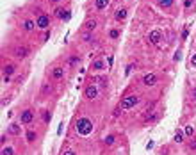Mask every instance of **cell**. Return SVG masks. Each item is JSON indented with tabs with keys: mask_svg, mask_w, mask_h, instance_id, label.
Masks as SVG:
<instances>
[{
	"mask_svg": "<svg viewBox=\"0 0 196 155\" xmlns=\"http://www.w3.org/2000/svg\"><path fill=\"white\" fill-rule=\"evenodd\" d=\"M75 130H77V134H80V136H89L91 130H93V123H91V119H87V118H80L77 123H75Z\"/></svg>",
	"mask_w": 196,
	"mask_h": 155,
	"instance_id": "6da1fadb",
	"label": "cell"
},
{
	"mask_svg": "<svg viewBox=\"0 0 196 155\" xmlns=\"http://www.w3.org/2000/svg\"><path fill=\"white\" fill-rule=\"evenodd\" d=\"M137 104H139V96L137 95H128L119 102V109L121 111L123 109H132V107H136Z\"/></svg>",
	"mask_w": 196,
	"mask_h": 155,
	"instance_id": "7a4b0ae2",
	"label": "cell"
},
{
	"mask_svg": "<svg viewBox=\"0 0 196 155\" xmlns=\"http://www.w3.org/2000/svg\"><path fill=\"white\" fill-rule=\"evenodd\" d=\"M36 25H38V29H48L50 16H48V15H39L38 20H36Z\"/></svg>",
	"mask_w": 196,
	"mask_h": 155,
	"instance_id": "3957f363",
	"label": "cell"
},
{
	"mask_svg": "<svg viewBox=\"0 0 196 155\" xmlns=\"http://www.w3.org/2000/svg\"><path fill=\"white\" fill-rule=\"evenodd\" d=\"M160 39H162V32L159 29H155V30H152L150 34H148V41H150L152 45H159Z\"/></svg>",
	"mask_w": 196,
	"mask_h": 155,
	"instance_id": "277c9868",
	"label": "cell"
},
{
	"mask_svg": "<svg viewBox=\"0 0 196 155\" xmlns=\"http://www.w3.org/2000/svg\"><path fill=\"white\" fill-rule=\"evenodd\" d=\"M84 95H86V98H87V100H94V98L98 96V87L94 86V84L87 86V87H86V91H84Z\"/></svg>",
	"mask_w": 196,
	"mask_h": 155,
	"instance_id": "5b68a950",
	"label": "cell"
},
{
	"mask_svg": "<svg viewBox=\"0 0 196 155\" xmlns=\"http://www.w3.org/2000/svg\"><path fill=\"white\" fill-rule=\"evenodd\" d=\"M155 84H157V75H155V73H146V75L143 77V86L152 87Z\"/></svg>",
	"mask_w": 196,
	"mask_h": 155,
	"instance_id": "8992f818",
	"label": "cell"
},
{
	"mask_svg": "<svg viewBox=\"0 0 196 155\" xmlns=\"http://www.w3.org/2000/svg\"><path fill=\"white\" fill-rule=\"evenodd\" d=\"M29 46H16L15 48V57L16 59H25L27 55H29Z\"/></svg>",
	"mask_w": 196,
	"mask_h": 155,
	"instance_id": "52a82bcc",
	"label": "cell"
},
{
	"mask_svg": "<svg viewBox=\"0 0 196 155\" xmlns=\"http://www.w3.org/2000/svg\"><path fill=\"white\" fill-rule=\"evenodd\" d=\"M32 119H34V112H32V111H23V112H22V116H20V121H22L23 125L30 123Z\"/></svg>",
	"mask_w": 196,
	"mask_h": 155,
	"instance_id": "ba28073f",
	"label": "cell"
},
{
	"mask_svg": "<svg viewBox=\"0 0 196 155\" xmlns=\"http://www.w3.org/2000/svg\"><path fill=\"white\" fill-rule=\"evenodd\" d=\"M96 20H94V18H89V20H86V23H84V27H82V29L84 30H89V32H93L94 29H96Z\"/></svg>",
	"mask_w": 196,
	"mask_h": 155,
	"instance_id": "9c48e42d",
	"label": "cell"
},
{
	"mask_svg": "<svg viewBox=\"0 0 196 155\" xmlns=\"http://www.w3.org/2000/svg\"><path fill=\"white\" fill-rule=\"evenodd\" d=\"M127 15H128V11L125 7H121V9H118L116 13H114V18H116L118 22H123V20L127 18Z\"/></svg>",
	"mask_w": 196,
	"mask_h": 155,
	"instance_id": "30bf717a",
	"label": "cell"
},
{
	"mask_svg": "<svg viewBox=\"0 0 196 155\" xmlns=\"http://www.w3.org/2000/svg\"><path fill=\"white\" fill-rule=\"evenodd\" d=\"M63 77H64V70L61 68V66H57V68H53V70H52V78L61 80Z\"/></svg>",
	"mask_w": 196,
	"mask_h": 155,
	"instance_id": "8fae6325",
	"label": "cell"
},
{
	"mask_svg": "<svg viewBox=\"0 0 196 155\" xmlns=\"http://www.w3.org/2000/svg\"><path fill=\"white\" fill-rule=\"evenodd\" d=\"M91 84H102L104 87H107V78L105 77H100V75H94V77H91Z\"/></svg>",
	"mask_w": 196,
	"mask_h": 155,
	"instance_id": "7c38bea8",
	"label": "cell"
},
{
	"mask_svg": "<svg viewBox=\"0 0 196 155\" xmlns=\"http://www.w3.org/2000/svg\"><path fill=\"white\" fill-rule=\"evenodd\" d=\"M107 5H109V0H94V7H96V9H100V11H102V9H105Z\"/></svg>",
	"mask_w": 196,
	"mask_h": 155,
	"instance_id": "4fadbf2b",
	"label": "cell"
},
{
	"mask_svg": "<svg viewBox=\"0 0 196 155\" xmlns=\"http://www.w3.org/2000/svg\"><path fill=\"white\" fill-rule=\"evenodd\" d=\"M36 22H32V20H25V22H23V29L25 30H34L36 29Z\"/></svg>",
	"mask_w": 196,
	"mask_h": 155,
	"instance_id": "5bb4252c",
	"label": "cell"
},
{
	"mask_svg": "<svg viewBox=\"0 0 196 155\" xmlns=\"http://www.w3.org/2000/svg\"><path fill=\"white\" fill-rule=\"evenodd\" d=\"M91 70H104V61L102 59H96L91 63Z\"/></svg>",
	"mask_w": 196,
	"mask_h": 155,
	"instance_id": "9a60e30c",
	"label": "cell"
},
{
	"mask_svg": "<svg viewBox=\"0 0 196 155\" xmlns=\"http://www.w3.org/2000/svg\"><path fill=\"white\" fill-rule=\"evenodd\" d=\"M2 71H4V75H5V77H11L13 73H15V66H13V64H5Z\"/></svg>",
	"mask_w": 196,
	"mask_h": 155,
	"instance_id": "2e32d148",
	"label": "cell"
},
{
	"mask_svg": "<svg viewBox=\"0 0 196 155\" xmlns=\"http://www.w3.org/2000/svg\"><path fill=\"white\" fill-rule=\"evenodd\" d=\"M9 134H13V136H18V134H20V125H18V123H13V125L9 127Z\"/></svg>",
	"mask_w": 196,
	"mask_h": 155,
	"instance_id": "e0dca14e",
	"label": "cell"
},
{
	"mask_svg": "<svg viewBox=\"0 0 196 155\" xmlns=\"http://www.w3.org/2000/svg\"><path fill=\"white\" fill-rule=\"evenodd\" d=\"M82 41H86V43L93 41V32H89V30H84V34H82Z\"/></svg>",
	"mask_w": 196,
	"mask_h": 155,
	"instance_id": "ac0fdd59",
	"label": "cell"
},
{
	"mask_svg": "<svg viewBox=\"0 0 196 155\" xmlns=\"http://www.w3.org/2000/svg\"><path fill=\"white\" fill-rule=\"evenodd\" d=\"M109 38H111V39H118V38H119V29H111Z\"/></svg>",
	"mask_w": 196,
	"mask_h": 155,
	"instance_id": "d6986e66",
	"label": "cell"
},
{
	"mask_svg": "<svg viewBox=\"0 0 196 155\" xmlns=\"http://www.w3.org/2000/svg\"><path fill=\"white\" fill-rule=\"evenodd\" d=\"M34 139H36V132H34V130H29V132H27V141L32 143Z\"/></svg>",
	"mask_w": 196,
	"mask_h": 155,
	"instance_id": "ffe728a7",
	"label": "cell"
},
{
	"mask_svg": "<svg viewBox=\"0 0 196 155\" xmlns=\"http://www.w3.org/2000/svg\"><path fill=\"white\" fill-rule=\"evenodd\" d=\"M114 139H116V137H114L112 134H111V136H107V137H105V144H107V146H112V144H114Z\"/></svg>",
	"mask_w": 196,
	"mask_h": 155,
	"instance_id": "44dd1931",
	"label": "cell"
},
{
	"mask_svg": "<svg viewBox=\"0 0 196 155\" xmlns=\"http://www.w3.org/2000/svg\"><path fill=\"white\" fill-rule=\"evenodd\" d=\"M79 61H80V57H79V55H71V57L68 59V63H70L71 66H75V64L79 63Z\"/></svg>",
	"mask_w": 196,
	"mask_h": 155,
	"instance_id": "7402d4cb",
	"label": "cell"
},
{
	"mask_svg": "<svg viewBox=\"0 0 196 155\" xmlns=\"http://www.w3.org/2000/svg\"><path fill=\"white\" fill-rule=\"evenodd\" d=\"M2 155H15V152H13L11 146H7V148H2Z\"/></svg>",
	"mask_w": 196,
	"mask_h": 155,
	"instance_id": "603a6c76",
	"label": "cell"
},
{
	"mask_svg": "<svg viewBox=\"0 0 196 155\" xmlns=\"http://www.w3.org/2000/svg\"><path fill=\"white\" fill-rule=\"evenodd\" d=\"M159 4L162 5V7H170V5L173 4V0H159Z\"/></svg>",
	"mask_w": 196,
	"mask_h": 155,
	"instance_id": "cb8c5ba5",
	"label": "cell"
},
{
	"mask_svg": "<svg viewBox=\"0 0 196 155\" xmlns=\"http://www.w3.org/2000/svg\"><path fill=\"white\" fill-rule=\"evenodd\" d=\"M182 139H184V134H182V132L175 134V143H182Z\"/></svg>",
	"mask_w": 196,
	"mask_h": 155,
	"instance_id": "d4e9b609",
	"label": "cell"
},
{
	"mask_svg": "<svg viewBox=\"0 0 196 155\" xmlns=\"http://www.w3.org/2000/svg\"><path fill=\"white\" fill-rule=\"evenodd\" d=\"M193 132H194V129H193L191 125H187V127H185V130H184L185 136H193Z\"/></svg>",
	"mask_w": 196,
	"mask_h": 155,
	"instance_id": "484cf974",
	"label": "cell"
},
{
	"mask_svg": "<svg viewBox=\"0 0 196 155\" xmlns=\"http://www.w3.org/2000/svg\"><path fill=\"white\" fill-rule=\"evenodd\" d=\"M50 91H52V86H48V84H45V86H43V95H48Z\"/></svg>",
	"mask_w": 196,
	"mask_h": 155,
	"instance_id": "4316f807",
	"label": "cell"
},
{
	"mask_svg": "<svg viewBox=\"0 0 196 155\" xmlns=\"http://www.w3.org/2000/svg\"><path fill=\"white\" fill-rule=\"evenodd\" d=\"M193 2H194V0H184V9H189L193 5Z\"/></svg>",
	"mask_w": 196,
	"mask_h": 155,
	"instance_id": "83f0119b",
	"label": "cell"
},
{
	"mask_svg": "<svg viewBox=\"0 0 196 155\" xmlns=\"http://www.w3.org/2000/svg\"><path fill=\"white\" fill-rule=\"evenodd\" d=\"M134 68H136V64H128V66H127V71H125V73H127V75H130Z\"/></svg>",
	"mask_w": 196,
	"mask_h": 155,
	"instance_id": "f1b7e54d",
	"label": "cell"
},
{
	"mask_svg": "<svg viewBox=\"0 0 196 155\" xmlns=\"http://www.w3.org/2000/svg\"><path fill=\"white\" fill-rule=\"evenodd\" d=\"M189 150H196V141H193V143H189Z\"/></svg>",
	"mask_w": 196,
	"mask_h": 155,
	"instance_id": "f546056e",
	"label": "cell"
},
{
	"mask_svg": "<svg viewBox=\"0 0 196 155\" xmlns=\"http://www.w3.org/2000/svg\"><path fill=\"white\" fill-rule=\"evenodd\" d=\"M191 66H193V68H196V53H194L193 59H191Z\"/></svg>",
	"mask_w": 196,
	"mask_h": 155,
	"instance_id": "4dcf8cb0",
	"label": "cell"
},
{
	"mask_svg": "<svg viewBox=\"0 0 196 155\" xmlns=\"http://www.w3.org/2000/svg\"><path fill=\"white\" fill-rule=\"evenodd\" d=\"M191 98L196 102V87H193V91H191Z\"/></svg>",
	"mask_w": 196,
	"mask_h": 155,
	"instance_id": "1f68e13d",
	"label": "cell"
},
{
	"mask_svg": "<svg viewBox=\"0 0 196 155\" xmlns=\"http://www.w3.org/2000/svg\"><path fill=\"white\" fill-rule=\"evenodd\" d=\"M43 119L46 121V123H48V119H50V114H48V112H43Z\"/></svg>",
	"mask_w": 196,
	"mask_h": 155,
	"instance_id": "d6a6232c",
	"label": "cell"
},
{
	"mask_svg": "<svg viewBox=\"0 0 196 155\" xmlns=\"http://www.w3.org/2000/svg\"><path fill=\"white\" fill-rule=\"evenodd\" d=\"M63 155H77V153H75V152H73V150H66V152H64Z\"/></svg>",
	"mask_w": 196,
	"mask_h": 155,
	"instance_id": "836d02e7",
	"label": "cell"
},
{
	"mask_svg": "<svg viewBox=\"0 0 196 155\" xmlns=\"http://www.w3.org/2000/svg\"><path fill=\"white\" fill-rule=\"evenodd\" d=\"M175 61H180V52H177V53H175V57H173Z\"/></svg>",
	"mask_w": 196,
	"mask_h": 155,
	"instance_id": "e575fe53",
	"label": "cell"
},
{
	"mask_svg": "<svg viewBox=\"0 0 196 155\" xmlns=\"http://www.w3.org/2000/svg\"><path fill=\"white\" fill-rule=\"evenodd\" d=\"M50 2H55V4H57V2H61V0H50Z\"/></svg>",
	"mask_w": 196,
	"mask_h": 155,
	"instance_id": "d590c367",
	"label": "cell"
},
{
	"mask_svg": "<svg viewBox=\"0 0 196 155\" xmlns=\"http://www.w3.org/2000/svg\"><path fill=\"white\" fill-rule=\"evenodd\" d=\"M114 2H121V0H114Z\"/></svg>",
	"mask_w": 196,
	"mask_h": 155,
	"instance_id": "8d00e7d4",
	"label": "cell"
}]
</instances>
